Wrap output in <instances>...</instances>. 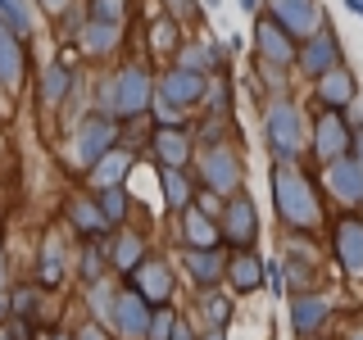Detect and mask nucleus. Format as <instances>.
I'll list each match as a JSON object with an SVG mask.
<instances>
[{"instance_id": "6e6552de", "label": "nucleus", "mask_w": 363, "mask_h": 340, "mask_svg": "<svg viewBox=\"0 0 363 340\" xmlns=\"http://www.w3.org/2000/svg\"><path fill=\"white\" fill-rule=\"evenodd\" d=\"M332 254L350 277H363V218L359 213H340L332 222Z\"/></svg>"}, {"instance_id": "4be33fe9", "label": "nucleus", "mask_w": 363, "mask_h": 340, "mask_svg": "<svg viewBox=\"0 0 363 340\" xmlns=\"http://www.w3.org/2000/svg\"><path fill=\"white\" fill-rule=\"evenodd\" d=\"M186 268H191V277H196L200 286H213V281L227 272V264L218 259V249H186Z\"/></svg>"}, {"instance_id": "09e8293b", "label": "nucleus", "mask_w": 363, "mask_h": 340, "mask_svg": "<svg viewBox=\"0 0 363 340\" xmlns=\"http://www.w3.org/2000/svg\"><path fill=\"white\" fill-rule=\"evenodd\" d=\"M168 5H186V0H168Z\"/></svg>"}, {"instance_id": "e433bc0d", "label": "nucleus", "mask_w": 363, "mask_h": 340, "mask_svg": "<svg viewBox=\"0 0 363 340\" xmlns=\"http://www.w3.org/2000/svg\"><path fill=\"white\" fill-rule=\"evenodd\" d=\"M173 327H177V317L168 313V309H159V313H150V340H173Z\"/></svg>"}, {"instance_id": "37998d69", "label": "nucleus", "mask_w": 363, "mask_h": 340, "mask_svg": "<svg viewBox=\"0 0 363 340\" xmlns=\"http://www.w3.org/2000/svg\"><path fill=\"white\" fill-rule=\"evenodd\" d=\"M350 154H354V159H359V164H363V128L354 132V145H350Z\"/></svg>"}, {"instance_id": "5fc2aeb1", "label": "nucleus", "mask_w": 363, "mask_h": 340, "mask_svg": "<svg viewBox=\"0 0 363 340\" xmlns=\"http://www.w3.org/2000/svg\"><path fill=\"white\" fill-rule=\"evenodd\" d=\"M359 5H363V0H359Z\"/></svg>"}, {"instance_id": "473e14b6", "label": "nucleus", "mask_w": 363, "mask_h": 340, "mask_svg": "<svg viewBox=\"0 0 363 340\" xmlns=\"http://www.w3.org/2000/svg\"><path fill=\"white\" fill-rule=\"evenodd\" d=\"M0 23L9 32H28V5L23 0H0Z\"/></svg>"}, {"instance_id": "f03ea898", "label": "nucleus", "mask_w": 363, "mask_h": 340, "mask_svg": "<svg viewBox=\"0 0 363 340\" xmlns=\"http://www.w3.org/2000/svg\"><path fill=\"white\" fill-rule=\"evenodd\" d=\"M264 136H268V150L277 154V164H295L309 145V123H304V109L295 100L277 96L264 109Z\"/></svg>"}, {"instance_id": "1a4fd4ad", "label": "nucleus", "mask_w": 363, "mask_h": 340, "mask_svg": "<svg viewBox=\"0 0 363 340\" xmlns=\"http://www.w3.org/2000/svg\"><path fill=\"white\" fill-rule=\"evenodd\" d=\"M295 64H300V73H309L313 82H318L323 73H332L336 64H345V60H340V41H336V32L323 23V28H318L309 41H300V60H295Z\"/></svg>"}, {"instance_id": "a19ab883", "label": "nucleus", "mask_w": 363, "mask_h": 340, "mask_svg": "<svg viewBox=\"0 0 363 340\" xmlns=\"http://www.w3.org/2000/svg\"><path fill=\"white\" fill-rule=\"evenodd\" d=\"M77 340H105V332H100V327H96V322H86V327H82V332H77Z\"/></svg>"}, {"instance_id": "f3484780", "label": "nucleus", "mask_w": 363, "mask_h": 340, "mask_svg": "<svg viewBox=\"0 0 363 340\" xmlns=\"http://www.w3.org/2000/svg\"><path fill=\"white\" fill-rule=\"evenodd\" d=\"M23 73H28L23 41H18V32H9L5 23H0V86L18 91V86H23Z\"/></svg>"}, {"instance_id": "603ef678", "label": "nucleus", "mask_w": 363, "mask_h": 340, "mask_svg": "<svg viewBox=\"0 0 363 340\" xmlns=\"http://www.w3.org/2000/svg\"><path fill=\"white\" fill-rule=\"evenodd\" d=\"M350 340H363V336H350Z\"/></svg>"}, {"instance_id": "412c9836", "label": "nucleus", "mask_w": 363, "mask_h": 340, "mask_svg": "<svg viewBox=\"0 0 363 340\" xmlns=\"http://www.w3.org/2000/svg\"><path fill=\"white\" fill-rule=\"evenodd\" d=\"M182 236H186L196 249H218V222L209 218V213H200V209H186L182 213Z\"/></svg>"}, {"instance_id": "ea45409f", "label": "nucleus", "mask_w": 363, "mask_h": 340, "mask_svg": "<svg viewBox=\"0 0 363 340\" xmlns=\"http://www.w3.org/2000/svg\"><path fill=\"white\" fill-rule=\"evenodd\" d=\"M9 304H14L18 313H32V304H37V295H32V290H18V295H14Z\"/></svg>"}, {"instance_id": "58836bf2", "label": "nucleus", "mask_w": 363, "mask_h": 340, "mask_svg": "<svg viewBox=\"0 0 363 340\" xmlns=\"http://www.w3.org/2000/svg\"><path fill=\"white\" fill-rule=\"evenodd\" d=\"M268 286H272V295L286 290V272H281V264H268Z\"/></svg>"}, {"instance_id": "7c9ffc66", "label": "nucleus", "mask_w": 363, "mask_h": 340, "mask_svg": "<svg viewBox=\"0 0 363 340\" xmlns=\"http://www.w3.org/2000/svg\"><path fill=\"white\" fill-rule=\"evenodd\" d=\"M100 213H105V222H123V213H128V191L109 186L105 196H100Z\"/></svg>"}, {"instance_id": "6ab92c4d", "label": "nucleus", "mask_w": 363, "mask_h": 340, "mask_svg": "<svg viewBox=\"0 0 363 340\" xmlns=\"http://www.w3.org/2000/svg\"><path fill=\"white\" fill-rule=\"evenodd\" d=\"M136 295H141L145 304H150V300L164 304L168 295H173V272H168V264H159V259H155V264L136 268Z\"/></svg>"}, {"instance_id": "3c124183", "label": "nucleus", "mask_w": 363, "mask_h": 340, "mask_svg": "<svg viewBox=\"0 0 363 340\" xmlns=\"http://www.w3.org/2000/svg\"><path fill=\"white\" fill-rule=\"evenodd\" d=\"M0 340H14V336H5V332H0Z\"/></svg>"}, {"instance_id": "5701e85b", "label": "nucleus", "mask_w": 363, "mask_h": 340, "mask_svg": "<svg viewBox=\"0 0 363 340\" xmlns=\"http://www.w3.org/2000/svg\"><path fill=\"white\" fill-rule=\"evenodd\" d=\"M128 168H132V154H128V150H109L96 168H91V181L109 191V186H118V181L128 177Z\"/></svg>"}, {"instance_id": "f257e3e1", "label": "nucleus", "mask_w": 363, "mask_h": 340, "mask_svg": "<svg viewBox=\"0 0 363 340\" xmlns=\"http://www.w3.org/2000/svg\"><path fill=\"white\" fill-rule=\"evenodd\" d=\"M272 204H277V218L295 227V232H313L323 222V200L318 186L309 181L300 164H277L272 168Z\"/></svg>"}, {"instance_id": "2eb2a0df", "label": "nucleus", "mask_w": 363, "mask_h": 340, "mask_svg": "<svg viewBox=\"0 0 363 340\" xmlns=\"http://www.w3.org/2000/svg\"><path fill=\"white\" fill-rule=\"evenodd\" d=\"M109 322L118 327V336H145L150 332V304L136 290H123V295H113V304H109Z\"/></svg>"}, {"instance_id": "a18cd8bd", "label": "nucleus", "mask_w": 363, "mask_h": 340, "mask_svg": "<svg viewBox=\"0 0 363 340\" xmlns=\"http://www.w3.org/2000/svg\"><path fill=\"white\" fill-rule=\"evenodd\" d=\"M236 5H241L245 14H255V9H259V0H236Z\"/></svg>"}, {"instance_id": "49530a36", "label": "nucleus", "mask_w": 363, "mask_h": 340, "mask_svg": "<svg viewBox=\"0 0 363 340\" xmlns=\"http://www.w3.org/2000/svg\"><path fill=\"white\" fill-rule=\"evenodd\" d=\"M345 9H350V14H359V18H363V5H359V0H345Z\"/></svg>"}, {"instance_id": "f8f14e48", "label": "nucleus", "mask_w": 363, "mask_h": 340, "mask_svg": "<svg viewBox=\"0 0 363 340\" xmlns=\"http://www.w3.org/2000/svg\"><path fill=\"white\" fill-rule=\"evenodd\" d=\"M218 232L227 236V245H236V249H250V245H255V236H259L255 200H250V196H232V204L223 209V227H218Z\"/></svg>"}, {"instance_id": "f704fd0d", "label": "nucleus", "mask_w": 363, "mask_h": 340, "mask_svg": "<svg viewBox=\"0 0 363 340\" xmlns=\"http://www.w3.org/2000/svg\"><path fill=\"white\" fill-rule=\"evenodd\" d=\"M204 317L213 322V332H223V322L232 317V300L227 295H204Z\"/></svg>"}, {"instance_id": "c03bdc74", "label": "nucleus", "mask_w": 363, "mask_h": 340, "mask_svg": "<svg viewBox=\"0 0 363 340\" xmlns=\"http://www.w3.org/2000/svg\"><path fill=\"white\" fill-rule=\"evenodd\" d=\"M173 340H196V336H191V327H182V322H177V327H173Z\"/></svg>"}, {"instance_id": "393cba45", "label": "nucleus", "mask_w": 363, "mask_h": 340, "mask_svg": "<svg viewBox=\"0 0 363 340\" xmlns=\"http://www.w3.org/2000/svg\"><path fill=\"white\" fill-rule=\"evenodd\" d=\"M118 41H123V23H96L91 18V28H86V50L91 55H109Z\"/></svg>"}, {"instance_id": "4468645a", "label": "nucleus", "mask_w": 363, "mask_h": 340, "mask_svg": "<svg viewBox=\"0 0 363 340\" xmlns=\"http://www.w3.org/2000/svg\"><path fill=\"white\" fill-rule=\"evenodd\" d=\"M327 317H332V300H327V295L300 290V295L291 300V332L300 336V340L318 336V332L327 327Z\"/></svg>"}, {"instance_id": "0eeeda50", "label": "nucleus", "mask_w": 363, "mask_h": 340, "mask_svg": "<svg viewBox=\"0 0 363 340\" xmlns=\"http://www.w3.org/2000/svg\"><path fill=\"white\" fill-rule=\"evenodd\" d=\"M204 186L213 191V196H236L241 191V154L232 150V145H209L204 150Z\"/></svg>"}, {"instance_id": "7ed1b4c3", "label": "nucleus", "mask_w": 363, "mask_h": 340, "mask_svg": "<svg viewBox=\"0 0 363 340\" xmlns=\"http://www.w3.org/2000/svg\"><path fill=\"white\" fill-rule=\"evenodd\" d=\"M309 145H313L318 164H336V159H345V154H350V145H354V128H350L345 113L323 109V113L313 118V136H309Z\"/></svg>"}, {"instance_id": "4c0bfd02", "label": "nucleus", "mask_w": 363, "mask_h": 340, "mask_svg": "<svg viewBox=\"0 0 363 340\" xmlns=\"http://www.w3.org/2000/svg\"><path fill=\"white\" fill-rule=\"evenodd\" d=\"M204 100H209V105L218 109V113L227 109V82H223V77H213V82L204 86Z\"/></svg>"}, {"instance_id": "ddd939ff", "label": "nucleus", "mask_w": 363, "mask_h": 340, "mask_svg": "<svg viewBox=\"0 0 363 340\" xmlns=\"http://www.w3.org/2000/svg\"><path fill=\"white\" fill-rule=\"evenodd\" d=\"M113 136H118V128H113V118H105V113L86 118L82 128H77V164L96 168L100 159H105V154L113 150Z\"/></svg>"}, {"instance_id": "c9c22d12", "label": "nucleus", "mask_w": 363, "mask_h": 340, "mask_svg": "<svg viewBox=\"0 0 363 340\" xmlns=\"http://www.w3.org/2000/svg\"><path fill=\"white\" fill-rule=\"evenodd\" d=\"M173 45H177V28H173V23H168V18H159L155 28H150V50L168 55V50H173Z\"/></svg>"}, {"instance_id": "dca6fc26", "label": "nucleus", "mask_w": 363, "mask_h": 340, "mask_svg": "<svg viewBox=\"0 0 363 340\" xmlns=\"http://www.w3.org/2000/svg\"><path fill=\"white\" fill-rule=\"evenodd\" d=\"M145 105H150V77H145L141 64L123 68L118 73V105H113V118H136Z\"/></svg>"}, {"instance_id": "72a5a7b5", "label": "nucleus", "mask_w": 363, "mask_h": 340, "mask_svg": "<svg viewBox=\"0 0 363 340\" xmlns=\"http://www.w3.org/2000/svg\"><path fill=\"white\" fill-rule=\"evenodd\" d=\"M60 277H64V259H60L55 245H45L41 249V281H45V286H60Z\"/></svg>"}, {"instance_id": "bb28decb", "label": "nucleus", "mask_w": 363, "mask_h": 340, "mask_svg": "<svg viewBox=\"0 0 363 340\" xmlns=\"http://www.w3.org/2000/svg\"><path fill=\"white\" fill-rule=\"evenodd\" d=\"M109 259H113V268H118V272H132V268H141V236L123 232V236H118V245L109 249Z\"/></svg>"}, {"instance_id": "aec40b11", "label": "nucleus", "mask_w": 363, "mask_h": 340, "mask_svg": "<svg viewBox=\"0 0 363 340\" xmlns=\"http://www.w3.org/2000/svg\"><path fill=\"white\" fill-rule=\"evenodd\" d=\"M155 154H159V164L164 168H182L191 159V132H182V128H159L155 132Z\"/></svg>"}, {"instance_id": "20e7f679", "label": "nucleus", "mask_w": 363, "mask_h": 340, "mask_svg": "<svg viewBox=\"0 0 363 340\" xmlns=\"http://www.w3.org/2000/svg\"><path fill=\"white\" fill-rule=\"evenodd\" d=\"M204 73H191V68H168L164 73V82H159V100H155V109H164V113H186V109H196L200 100H204Z\"/></svg>"}, {"instance_id": "9d476101", "label": "nucleus", "mask_w": 363, "mask_h": 340, "mask_svg": "<svg viewBox=\"0 0 363 340\" xmlns=\"http://www.w3.org/2000/svg\"><path fill=\"white\" fill-rule=\"evenodd\" d=\"M323 186L332 191L340 204L359 209V204H363V164H359L354 154L336 159V164H323Z\"/></svg>"}, {"instance_id": "9b49d317", "label": "nucleus", "mask_w": 363, "mask_h": 340, "mask_svg": "<svg viewBox=\"0 0 363 340\" xmlns=\"http://www.w3.org/2000/svg\"><path fill=\"white\" fill-rule=\"evenodd\" d=\"M313 100L323 109H336V113H345L350 105L359 100V82H354V73H350V64H336L332 73H323L313 82Z\"/></svg>"}, {"instance_id": "423d86ee", "label": "nucleus", "mask_w": 363, "mask_h": 340, "mask_svg": "<svg viewBox=\"0 0 363 340\" xmlns=\"http://www.w3.org/2000/svg\"><path fill=\"white\" fill-rule=\"evenodd\" d=\"M255 50H259V64L281 68V73H286V68H295V60H300V41H295L291 32H281L268 14L255 23Z\"/></svg>"}, {"instance_id": "79ce46f5", "label": "nucleus", "mask_w": 363, "mask_h": 340, "mask_svg": "<svg viewBox=\"0 0 363 340\" xmlns=\"http://www.w3.org/2000/svg\"><path fill=\"white\" fill-rule=\"evenodd\" d=\"M45 14H60V9H68V0H41Z\"/></svg>"}, {"instance_id": "c85d7f7f", "label": "nucleus", "mask_w": 363, "mask_h": 340, "mask_svg": "<svg viewBox=\"0 0 363 340\" xmlns=\"http://www.w3.org/2000/svg\"><path fill=\"white\" fill-rule=\"evenodd\" d=\"M218 64H223L218 45H191V50L182 55V68H191V73H213Z\"/></svg>"}, {"instance_id": "de8ad7c7", "label": "nucleus", "mask_w": 363, "mask_h": 340, "mask_svg": "<svg viewBox=\"0 0 363 340\" xmlns=\"http://www.w3.org/2000/svg\"><path fill=\"white\" fill-rule=\"evenodd\" d=\"M204 340H227V336H223V332H209V336H204Z\"/></svg>"}, {"instance_id": "a878e982", "label": "nucleus", "mask_w": 363, "mask_h": 340, "mask_svg": "<svg viewBox=\"0 0 363 340\" xmlns=\"http://www.w3.org/2000/svg\"><path fill=\"white\" fill-rule=\"evenodd\" d=\"M164 200L168 209H191V177L182 168H164Z\"/></svg>"}, {"instance_id": "2f4dec72", "label": "nucleus", "mask_w": 363, "mask_h": 340, "mask_svg": "<svg viewBox=\"0 0 363 340\" xmlns=\"http://www.w3.org/2000/svg\"><path fill=\"white\" fill-rule=\"evenodd\" d=\"M91 18L96 23H123L128 18V0H91Z\"/></svg>"}, {"instance_id": "8fccbe9b", "label": "nucleus", "mask_w": 363, "mask_h": 340, "mask_svg": "<svg viewBox=\"0 0 363 340\" xmlns=\"http://www.w3.org/2000/svg\"><path fill=\"white\" fill-rule=\"evenodd\" d=\"M0 317H5V300H0Z\"/></svg>"}, {"instance_id": "a211bd4d", "label": "nucleus", "mask_w": 363, "mask_h": 340, "mask_svg": "<svg viewBox=\"0 0 363 340\" xmlns=\"http://www.w3.org/2000/svg\"><path fill=\"white\" fill-rule=\"evenodd\" d=\"M268 277V264L255 254V249H236L232 259H227V281H232V290H259Z\"/></svg>"}, {"instance_id": "c756f323", "label": "nucleus", "mask_w": 363, "mask_h": 340, "mask_svg": "<svg viewBox=\"0 0 363 340\" xmlns=\"http://www.w3.org/2000/svg\"><path fill=\"white\" fill-rule=\"evenodd\" d=\"M68 218H73L77 227H82V232H100V227H105V213H100V209H96L91 200H73V209H68Z\"/></svg>"}, {"instance_id": "864d4df0", "label": "nucleus", "mask_w": 363, "mask_h": 340, "mask_svg": "<svg viewBox=\"0 0 363 340\" xmlns=\"http://www.w3.org/2000/svg\"><path fill=\"white\" fill-rule=\"evenodd\" d=\"M55 340H64V336H55Z\"/></svg>"}, {"instance_id": "39448f33", "label": "nucleus", "mask_w": 363, "mask_h": 340, "mask_svg": "<svg viewBox=\"0 0 363 340\" xmlns=\"http://www.w3.org/2000/svg\"><path fill=\"white\" fill-rule=\"evenodd\" d=\"M268 18L277 23L281 32H291L295 41H309L313 32L327 23L318 0H268Z\"/></svg>"}, {"instance_id": "b1692460", "label": "nucleus", "mask_w": 363, "mask_h": 340, "mask_svg": "<svg viewBox=\"0 0 363 340\" xmlns=\"http://www.w3.org/2000/svg\"><path fill=\"white\" fill-rule=\"evenodd\" d=\"M68 86H73V73L64 64H45V73H41V100L45 105H60L68 96Z\"/></svg>"}, {"instance_id": "cd10ccee", "label": "nucleus", "mask_w": 363, "mask_h": 340, "mask_svg": "<svg viewBox=\"0 0 363 340\" xmlns=\"http://www.w3.org/2000/svg\"><path fill=\"white\" fill-rule=\"evenodd\" d=\"M281 272H286V281H295V286H309V281L318 277V264H313V259L309 254H300V249H291V254H286V264H281Z\"/></svg>"}]
</instances>
